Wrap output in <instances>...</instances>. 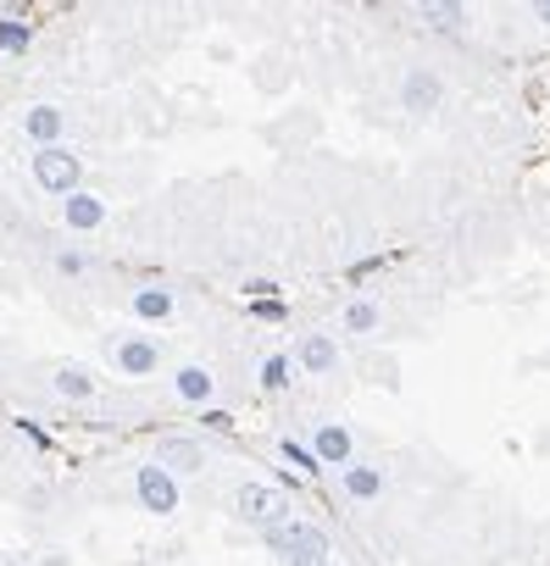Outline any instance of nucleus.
Returning a JSON list of instances; mask_svg holds the SVG:
<instances>
[{"label": "nucleus", "mask_w": 550, "mask_h": 566, "mask_svg": "<svg viewBox=\"0 0 550 566\" xmlns=\"http://www.w3.org/2000/svg\"><path fill=\"white\" fill-rule=\"evenodd\" d=\"M261 538H267V549L279 555L284 566H301V560H329V555H334L329 533H323L318 522H307V516H290L284 527H267Z\"/></svg>", "instance_id": "f257e3e1"}, {"label": "nucleus", "mask_w": 550, "mask_h": 566, "mask_svg": "<svg viewBox=\"0 0 550 566\" xmlns=\"http://www.w3.org/2000/svg\"><path fill=\"white\" fill-rule=\"evenodd\" d=\"M234 516L239 522H250L256 533H267V527H284L290 516H295V505H290V494L279 489V483H239L234 489Z\"/></svg>", "instance_id": "f03ea898"}, {"label": "nucleus", "mask_w": 550, "mask_h": 566, "mask_svg": "<svg viewBox=\"0 0 550 566\" xmlns=\"http://www.w3.org/2000/svg\"><path fill=\"white\" fill-rule=\"evenodd\" d=\"M29 178H34V189L68 200L73 189H84V161H79V150L51 145V150H34V156H29Z\"/></svg>", "instance_id": "7ed1b4c3"}, {"label": "nucleus", "mask_w": 550, "mask_h": 566, "mask_svg": "<svg viewBox=\"0 0 550 566\" xmlns=\"http://www.w3.org/2000/svg\"><path fill=\"white\" fill-rule=\"evenodd\" d=\"M134 505L151 511V516H178V505H184V483H178L167 467L139 461V467H134Z\"/></svg>", "instance_id": "20e7f679"}, {"label": "nucleus", "mask_w": 550, "mask_h": 566, "mask_svg": "<svg viewBox=\"0 0 550 566\" xmlns=\"http://www.w3.org/2000/svg\"><path fill=\"white\" fill-rule=\"evenodd\" d=\"M106 356H112V367H117L123 378H156V373L167 367V350H162L151 334H112Z\"/></svg>", "instance_id": "39448f33"}, {"label": "nucleus", "mask_w": 550, "mask_h": 566, "mask_svg": "<svg viewBox=\"0 0 550 566\" xmlns=\"http://www.w3.org/2000/svg\"><path fill=\"white\" fill-rule=\"evenodd\" d=\"M290 356H295V373H307V378H334V373L345 367V350H340V334H323V328H312V334H301Z\"/></svg>", "instance_id": "423d86ee"}, {"label": "nucleus", "mask_w": 550, "mask_h": 566, "mask_svg": "<svg viewBox=\"0 0 550 566\" xmlns=\"http://www.w3.org/2000/svg\"><path fill=\"white\" fill-rule=\"evenodd\" d=\"M395 101H401V112H412V117H434V112L445 106V78H439L434 67H406Z\"/></svg>", "instance_id": "0eeeda50"}, {"label": "nucleus", "mask_w": 550, "mask_h": 566, "mask_svg": "<svg viewBox=\"0 0 550 566\" xmlns=\"http://www.w3.org/2000/svg\"><path fill=\"white\" fill-rule=\"evenodd\" d=\"M151 461H156V467H167V472H173V478L184 483V478L206 472V461H211V455H206V444H200L195 433H162V439H156V455H151Z\"/></svg>", "instance_id": "6e6552de"}, {"label": "nucleus", "mask_w": 550, "mask_h": 566, "mask_svg": "<svg viewBox=\"0 0 550 566\" xmlns=\"http://www.w3.org/2000/svg\"><path fill=\"white\" fill-rule=\"evenodd\" d=\"M307 444H312V455L323 461V472H329V467L345 472L351 461H362V455H356V433H351L345 422H334V417H329V422H312V439H307Z\"/></svg>", "instance_id": "1a4fd4ad"}, {"label": "nucleus", "mask_w": 550, "mask_h": 566, "mask_svg": "<svg viewBox=\"0 0 550 566\" xmlns=\"http://www.w3.org/2000/svg\"><path fill=\"white\" fill-rule=\"evenodd\" d=\"M45 384H51V395L68 400V406H90V400L101 395V378H95L84 361H56V367L45 373Z\"/></svg>", "instance_id": "9d476101"}, {"label": "nucleus", "mask_w": 550, "mask_h": 566, "mask_svg": "<svg viewBox=\"0 0 550 566\" xmlns=\"http://www.w3.org/2000/svg\"><path fill=\"white\" fill-rule=\"evenodd\" d=\"M173 400H178V406H195V411H211V406H217V373L200 367V361H178V373H173Z\"/></svg>", "instance_id": "9b49d317"}, {"label": "nucleus", "mask_w": 550, "mask_h": 566, "mask_svg": "<svg viewBox=\"0 0 550 566\" xmlns=\"http://www.w3.org/2000/svg\"><path fill=\"white\" fill-rule=\"evenodd\" d=\"M384 489H390V472H384L378 461H351V467L340 472V494L356 500V505H378Z\"/></svg>", "instance_id": "f8f14e48"}, {"label": "nucleus", "mask_w": 550, "mask_h": 566, "mask_svg": "<svg viewBox=\"0 0 550 566\" xmlns=\"http://www.w3.org/2000/svg\"><path fill=\"white\" fill-rule=\"evenodd\" d=\"M128 312H134V323H173L178 317V290H167V283H139V290L128 295Z\"/></svg>", "instance_id": "ddd939ff"}, {"label": "nucleus", "mask_w": 550, "mask_h": 566, "mask_svg": "<svg viewBox=\"0 0 550 566\" xmlns=\"http://www.w3.org/2000/svg\"><path fill=\"white\" fill-rule=\"evenodd\" d=\"M62 134H68V112H62V106L40 101V106H29V112H23V139H29L34 150L62 145Z\"/></svg>", "instance_id": "4468645a"}, {"label": "nucleus", "mask_w": 550, "mask_h": 566, "mask_svg": "<svg viewBox=\"0 0 550 566\" xmlns=\"http://www.w3.org/2000/svg\"><path fill=\"white\" fill-rule=\"evenodd\" d=\"M62 222H68L73 233H95V228L106 222V200H101L95 189H73V195L62 200Z\"/></svg>", "instance_id": "2eb2a0df"}, {"label": "nucleus", "mask_w": 550, "mask_h": 566, "mask_svg": "<svg viewBox=\"0 0 550 566\" xmlns=\"http://www.w3.org/2000/svg\"><path fill=\"white\" fill-rule=\"evenodd\" d=\"M378 328H384V306H378V301H367V295L345 301V312H340V334H351V339H373Z\"/></svg>", "instance_id": "dca6fc26"}, {"label": "nucleus", "mask_w": 550, "mask_h": 566, "mask_svg": "<svg viewBox=\"0 0 550 566\" xmlns=\"http://www.w3.org/2000/svg\"><path fill=\"white\" fill-rule=\"evenodd\" d=\"M256 384H261V395H284L295 384V356L290 350H267L256 361Z\"/></svg>", "instance_id": "f3484780"}, {"label": "nucleus", "mask_w": 550, "mask_h": 566, "mask_svg": "<svg viewBox=\"0 0 550 566\" xmlns=\"http://www.w3.org/2000/svg\"><path fill=\"white\" fill-rule=\"evenodd\" d=\"M34 23L23 12H0V56H29L34 51Z\"/></svg>", "instance_id": "a211bd4d"}, {"label": "nucleus", "mask_w": 550, "mask_h": 566, "mask_svg": "<svg viewBox=\"0 0 550 566\" xmlns=\"http://www.w3.org/2000/svg\"><path fill=\"white\" fill-rule=\"evenodd\" d=\"M423 23H428L434 34H461V29H467V7H456V0H450V7L428 0V7H423Z\"/></svg>", "instance_id": "6ab92c4d"}, {"label": "nucleus", "mask_w": 550, "mask_h": 566, "mask_svg": "<svg viewBox=\"0 0 550 566\" xmlns=\"http://www.w3.org/2000/svg\"><path fill=\"white\" fill-rule=\"evenodd\" d=\"M279 455H284L301 478H323V461L312 455V444H307V439H279Z\"/></svg>", "instance_id": "aec40b11"}, {"label": "nucleus", "mask_w": 550, "mask_h": 566, "mask_svg": "<svg viewBox=\"0 0 550 566\" xmlns=\"http://www.w3.org/2000/svg\"><path fill=\"white\" fill-rule=\"evenodd\" d=\"M56 272H62V277H84V272H90V255L73 250V244H62V250H56Z\"/></svg>", "instance_id": "412c9836"}, {"label": "nucleus", "mask_w": 550, "mask_h": 566, "mask_svg": "<svg viewBox=\"0 0 550 566\" xmlns=\"http://www.w3.org/2000/svg\"><path fill=\"white\" fill-rule=\"evenodd\" d=\"M200 428H206V433H234V417L211 406V411H200Z\"/></svg>", "instance_id": "4be33fe9"}, {"label": "nucleus", "mask_w": 550, "mask_h": 566, "mask_svg": "<svg viewBox=\"0 0 550 566\" xmlns=\"http://www.w3.org/2000/svg\"><path fill=\"white\" fill-rule=\"evenodd\" d=\"M34 566H73V560H68V555H62V549H45V555H40V560H34Z\"/></svg>", "instance_id": "5701e85b"}, {"label": "nucleus", "mask_w": 550, "mask_h": 566, "mask_svg": "<svg viewBox=\"0 0 550 566\" xmlns=\"http://www.w3.org/2000/svg\"><path fill=\"white\" fill-rule=\"evenodd\" d=\"M533 23H539V29H550V0H539V7H533Z\"/></svg>", "instance_id": "b1692460"}, {"label": "nucleus", "mask_w": 550, "mask_h": 566, "mask_svg": "<svg viewBox=\"0 0 550 566\" xmlns=\"http://www.w3.org/2000/svg\"><path fill=\"white\" fill-rule=\"evenodd\" d=\"M0 566H23V560H12V555H0Z\"/></svg>", "instance_id": "393cba45"}]
</instances>
